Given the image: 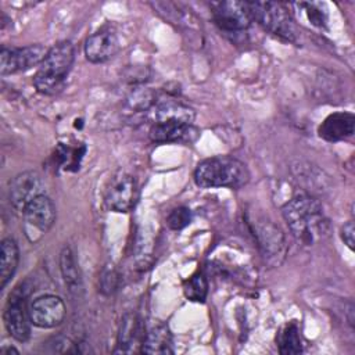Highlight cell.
<instances>
[{
  "label": "cell",
  "mask_w": 355,
  "mask_h": 355,
  "mask_svg": "<svg viewBox=\"0 0 355 355\" xmlns=\"http://www.w3.org/2000/svg\"><path fill=\"white\" fill-rule=\"evenodd\" d=\"M282 214L293 236L304 245H313L329 236L330 222L322 204L311 194L293 197L283 205Z\"/></svg>",
  "instance_id": "obj_1"
},
{
  "label": "cell",
  "mask_w": 355,
  "mask_h": 355,
  "mask_svg": "<svg viewBox=\"0 0 355 355\" xmlns=\"http://www.w3.org/2000/svg\"><path fill=\"white\" fill-rule=\"evenodd\" d=\"M248 180L247 165L232 155H215L202 159L194 171V182L202 189H240Z\"/></svg>",
  "instance_id": "obj_2"
},
{
  "label": "cell",
  "mask_w": 355,
  "mask_h": 355,
  "mask_svg": "<svg viewBox=\"0 0 355 355\" xmlns=\"http://www.w3.org/2000/svg\"><path fill=\"white\" fill-rule=\"evenodd\" d=\"M73 60L75 49L71 42L62 40L50 47L33 76V85L37 92L43 94L58 93L64 87Z\"/></svg>",
  "instance_id": "obj_3"
},
{
  "label": "cell",
  "mask_w": 355,
  "mask_h": 355,
  "mask_svg": "<svg viewBox=\"0 0 355 355\" xmlns=\"http://www.w3.org/2000/svg\"><path fill=\"white\" fill-rule=\"evenodd\" d=\"M247 6L251 18L258 21L266 31L288 42H295L297 29L284 4L273 1H247Z\"/></svg>",
  "instance_id": "obj_4"
},
{
  "label": "cell",
  "mask_w": 355,
  "mask_h": 355,
  "mask_svg": "<svg viewBox=\"0 0 355 355\" xmlns=\"http://www.w3.org/2000/svg\"><path fill=\"white\" fill-rule=\"evenodd\" d=\"M137 183L136 179L123 172L119 171L115 173L105 190V205L108 209L115 211V212H129L135 207L137 201Z\"/></svg>",
  "instance_id": "obj_5"
},
{
  "label": "cell",
  "mask_w": 355,
  "mask_h": 355,
  "mask_svg": "<svg viewBox=\"0 0 355 355\" xmlns=\"http://www.w3.org/2000/svg\"><path fill=\"white\" fill-rule=\"evenodd\" d=\"M49 49L42 44H31L25 47H1L0 50V73L10 75L31 69L40 65Z\"/></svg>",
  "instance_id": "obj_6"
},
{
  "label": "cell",
  "mask_w": 355,
  "mask_h": 355,
  "mask_svg": "<svg viewBox=\"0 0 355 355\" xmlns=\"http://www.w3.org/2000/svg\"><path fill=\"white\" fill-rule=\"evenodd\" d=\"M3 320L4 326L8 331V334L19 341L25 343L31 337V318H29V309L26 308L25 302V294L15 290L4 308L3 312Z\"/></svg>",
  "instance_id": "obj_7"
},
{
  "label": "cell",
  "mask_w": 355,
  "mask_h": 355,
  "mask_svg": "<svg viewBox=\"0 0 355 355\" xmlns=\"http://www.w3.org/2000/svg\"><path fill=\"white\" fill-rule=\"evenodd\" d=\"M248 223L262 255L269 262L279 263V258L284 257V250H286L284 236L280 232V229L276 227L272 222L265 219H258V218L250 220Z\"/></svg>",
  "instance_id": "obj_8"
},
{
  "label": "cell",
  "mask_w": 355,
  "mask_h": 355,
  "mask_svg": "<svg viewBox=\"0 0 355 355\" xmlns=\"http://www.w3.org/2000/svg\"><path fill=\"white\" fill-rule=\"evenodd\" d=\"M44 193V183L36 171H25L12 178L8 187V197L12 208L22 214L25 207L37 196Z\"/></svg>",
  "instance_id": "obj_9"
},
{
  "label": "cell",
  "mask_w": 355,
  "mask_h": 355,
  "mask_svg": "<svg viewBox=\"0 0 355 355\" xmlns=\"http://www.w3.org/2000/svg\"><path fill=\"white\" fill-rule=\"evenodd\" d=\"M28 309L32 324L40 329H51L61 324L67 312L64 301L54 294L35 298Z\"/></svg>",
  "instance_id": "obj_10"
},
{
  "label": "cell",
  "mask_w": 355,
  "mask_h": 355,
  "mask_svg": "<svg viewBox=\"0 0 355 355\" xmlns=\"http://www.w3.org/2000/svg\"><path fill=\"white\" fill-rule=\"evenodd\" d=\"M212 18L226 32L247 29L252 21L247 1H218L212 3Z\"/></svg>",
  "instance_id": "obj_11"
},
{
  "label": "cell",
  "mask_w": 355,
  "mask_h": 355,
  "mask_svg": "<svg viewBox=\"0 0 355 355\" xmlns=\"http://www.w3.org/2000/svg\"><path fill=\"white\" fill-rule=\"evenodd\" d=\"M119 50L116 31L111 25H104L93 32L85 43V55L93 64H101L112 58Z\"/></svg>",
  "instance_id": "obj_12"
},
{
  "label": "cell",
  "mask_w": 355,
  "mask_h": 355,
  "mask_svg": "<svg viewBox=\"0 0 355 355\" xmlns=\"http://www.w3.org/2000/svg\"><path fill=\"white\" fill-rule=\"evenodd\" d=\"M200 130L193 123L178 122H154L150 129V139L154 143H182L190 144L196 141Z\"/></svg>",
  "instance_id": "obj_13"
},
{
  "label": "cell",
  "mask_w": 355,
  "mask_h": 355,
  "mask_svg": "<svg viewBox=\"0 0 355 355\" xmlns=\"http://www.w3.org/2000/svg\"><path fill=\"white\" fill-rule=\"evenodd\" d=\"M22 215L28 226L46 233L55 222V205L49 196L40 194L25 207Z\"/></svg>",
  "instance_id": "obj_14"
},
{
  "label": "cell",
  "mask_w": 355,
  "mask_h": 355,
  "mask_svg": "<svg viewBox=\"0 0 355 355\" xmlns=\"http://www.w3.org/2000/svg\"><path fill=\"white\" fill-rule=\"evenodd\" d=\"M355 130V116L351 112H334L330 114L319 125V136L330 143L351 137Z\"/></svg>",
  "instance_id": "obj_15"
},
{
  "label": "cell",
  "mask_w": 355,
  "mask_h": 355,
  "mask_svg": "<svg viewBox=\"0 0 355 355\" xmlns=\"http://www.w3.org/2000/svg\"><path fill=\"white\" fill-rule=\"evenodd\" d=\"M141 351L154 355L173 354V338L169 327L161 322L154 323L143 338Z\"/></svg>",
  "instance_id": "obj_16"
},
{
  "label": "cell",
  "mask_w": 355,
  "mask_h": 355,
  "mask_svg": "<svg viewBox=\"0 0 355 355\" xmlns=\"http://www.w3.org/2000/svg\"><path fill=\"white\" fill-rule=\"evenodd\" d=\"M194 110L176 100H164L154 107L155 122H178V123H193Z\"/></svg>",
  "instance_id": "obj_17"
},
{
  "label": "cell",
  "mask_w": 355,
  "mask_h": 355,
  "mask_svg": "<svg viewBox=\"0 0 355 355\" xmlns=\"http://www.w3.org/2000/svg\"><path fill=\"white\" fill-rule=\"evenodd\" d=\"M19 261L18 244L14 239L6 237L0 245V288H4L14 276Z\"/></svg>",
  "instance_id": "obj_18"
},
{
  "label": "cell",
  "mask_w": 355,
  "mask_h": 355,
  "mask_svg": "<svg viewBox=\"0 0 355 355\" xmlns=\"http://www.w3.org/2000/svg\"><path fill=\"white\" fill-rule=\"evenodd\" d=\"M140 320L137 318L136 313H126L122 320H121V326H119V331H118V349L116 352H128L132 349V347H135V344L137 343L139 337H140Z\"/></svg>",
  "instance_id": "obj_19"
},
{
  "label": "cell",
  "mask_w": 355,
  "mask_h": 355,
  "mask_svg": "<svg viewBox=\"0 0 355 355\" xmlns=\"http://www.w3.org/2000/svg\"><path fill=\"white\" fill-rule=\"evenodd\" d=\"M60 269L69 291L78 293V290L82 287V279L76 258L69 247H64L60 254Z\"/></svg>",
  "instance_id": "obj_20"
},
{
  "label": "cell",
  "mask_w": 355,
  "mask_h": 355,
  "mask_svg": "<svg viewBox=\"0 0 355 355\" xmlns=\"http://www.w3.org/2000/svg\"><path fill=\"white\" fill-rule=\"evenodd\" d=\"M279 352L282 355H295L302 352V341L300 329L295 322L286 323L277 333L276 337Z\"/></svg>",
  "instance_id": "obj_21"
},
{
  "label": "cell",
  "mask_w": 355,
  "mask_h": 355,
  "mask_svg": "<svg viewBox=\"0 0 355 355\" xmlns=\"http://www.w3.org/2000/svg\"><path fill=\"white\" fill-rule=\"evenodd\" d=\"M183 291L187 300L194 302H204L208 294V282L207 277L198 272L189 277L183 284Z\"/></svg>",
  "instance_id": "obj_22"
},
{
  "label": "cell",
  "mask_w": 355,
  "mask_h": 355,
  "mask_svg": "<svg viewBox=\"0 0 355 355\" xmlns=\"http://www.w3.org/2000/svg\"><path fill=\"white\" fill-rule=\"evenodd\" d=\"M298 7H302L306 12L308 19L312 25L318 28H323L327 22V12L322 3H300Z\"/></svg>",
  "instance_id": "obj_23"
},
{
  "label": "cell",
  "mask_w": 355,
  "mask_h": 355,
  "mask_svg": "<svg viewBox=\"0 0 355 355\" xmlns=\"http://www.w3.org/2000/svg\"><path fill=\"white\" fill-rule=\"evenodd\" d=\"M191 222V212L186 207H178L166 216V225L172 230H182Z\"/></svg>",
  "instance_id": "obj_24"
},
{
  "label": "cell",
  "mask_w": 355,
  "mask_h": 355,
  "mask_svg": "<svg viewBox=\"0 0 355 355\" xmlns=\"http://www.w3.org/2000/svg\"><path fill=\"white\" fill-rule=\"evenodd\" d=\"M129 104L135 110H147L154 104V94L147 89H139L129 96Z\"/></svg>",
  "instance_id": "obj_25"
},
{
  "label": "cell",
  "mask_w": 355,
  "mask_h": 355,
  "mask_svg": "<svg viewBox=\"0 0 355 355\" xmlns=\"http://www.w3.org/2000/svg\"><path fill=\"white\" fill-rule=\"evenodd\" d=\"M341 240L344 241V244L349 248V250H354V243H355V229H354V223L352 220L344 223V226L341 227Z\"/></svg>",
  "instance_id": "obj_26"
},
{
  "label": "cell",
  "mask_w": 355,
  "mask_h": 355,
  "mask_svg": "<svg viewBox=\"0 0 355 355\" xmlns=\"http://www.w3.org/2000/svg\"><path fill=\"white\" fill-rule=\"evenodd\" d=\"M115 280H116V275L114 272H107L104 273V276L101 277V287L103 290H114L115 288Z\"/></svg>",
  "instance_id": "obj_27"
},
{
  "label": "cell",
  "mask_w": 355,
  "mask_h": 355,
  "mask_svg": "<svg viewBox=\"0 0 355 355\" xmlns=\"http://www.w3.org/2000/svg\"><path fill=\"white\" fill-rule=\"evenodd\" d=\"M3 355H8V354H19L18 352V349H15L14 347H4V348H1V351H0Z\"/></svg>",
  "instance_id": "obj_28"
}]
</instances>
